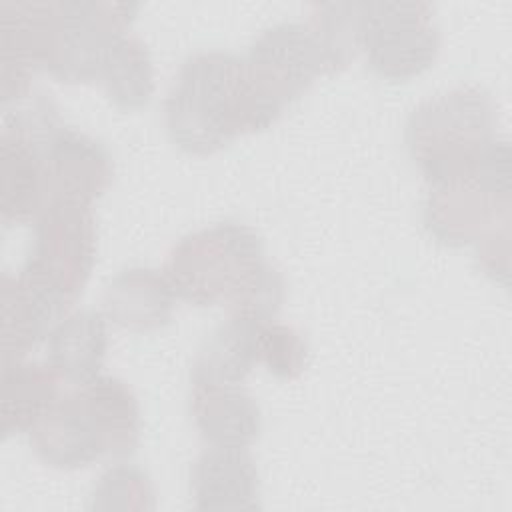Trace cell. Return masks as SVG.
Instances as JSON below:
<instances>
[{"label":"cell","instance_id":"1","mask_svg":"<svg viewBox=\"0 0 512 512\" xmlns=\"http://www.w3.org/2000/svg\"><path fill=\"white\" fill-rule=\"evenodd\" d=\"M136 10L132 2H4L2 64L44 68L68 84L98 80L108 46L128 30Z\"/></svg>","mask_w":512,"mask_h":512},{"label":"cell","instance_id":"2","mask_svg":"<svg viewBox=\"0 0 512 512\" xmlns=\"http://www.w3.org/2000/svg\"><path fill=\"white\" fill-rule=\"evenodd\" d=\"M164 122L180 150L204 156L276 120L252 90L242 56L204 50L182 62L164 100Z\"/></svg>","mask_w":512,"mask_h":512},{"label":"cell","instance_id":"3","mask_svg":"<svg viewBox=\"0 0 512 512\" xmlns=\"http://www.w3.org/2000/svg\"><path fill=\"white\" fill-rule=\"evenodd\" d=\"M496 108L490 94L466 84L428 98L406 122V146L430 186H440L474 170L496 140Z\"/></svg>","mask_w":512,"mask_h":512},{"label":"cell","instance_id":"4","mask_svg":"<svg viewBox=\"0 0 512 512\" xmlns=\"http://www.w3.org/2000/svg\"><path fill=\"white\" fill-rule=\"evenodd\" d=\"M266 262L256 230L218 222L186 234L168 252L164 274L176 296L196 306H230Z\"/></svg>","mask_w":512,"mask_h":512},{"label":"cell","instance_id":"5","mask_svg":"<svg viewBox=\"0 0 512 512\" xmlns=\"http://www.w3.org/2000/svg\"><path fill=\"white\" fill-rule=\"evenodd\" d=\"M428 232L444 244L480 242L494 228L510 224V152L494 140L472 172L430 186L424 204Z\"/></svg>","mask_w":512,"mask_h":512},{"label":"cell","instance_id":"6","mask_svg":"<svg viewBox=\"0 0 512 512\" xmlns=\"http://www.w3.org/2000/svg\"><path fill=\"white\" fill-rule=\"evenodd\" d=\"M96 258V224L90 206L50 202L34 220L32 250L18 272L68 310L82 294Z\"/></svg>","mask_w":512,"mask_h":512},{"label":"cell","instance_id":"7","mask_svg":"<svg viewBox=\"0 0 512 512\" xmlns=\"http://www.w3.org/2000/svg\"><path fill=\"white\" fill-rule=\"evenodd\" d=\"M428 2H364L362 52L386 80L418 76L438 56L440 32Z\"/></svg>","mask_w":512,"mask_h":512},{"label":"cell","instance_id":"8","mask_svg":"<svg viewBox=\"0 0 512 512\" xmlns=\"http://www.w3.org/2000/svg\"><path fill=\"white\" fill-rule=\"evenodd\" d=\"M244 68L252 90L274 118L316 76L326 74L320 48L304 22H278L262 30L244 56Z\"/></svg>","mask_w":512,"mask_h":512},{"label":"cell","instance_id":"9","mask_svg":"<svg viewBox=\"0 0 512 512\" xmlns=\"http://www.w3.org/2000/svg\"><path fill=\"white\" fill-rule=\"evenodd\" d=\"M28 434L38 458L52 468L76 470L112 458L104 424L82 386L60 394Z\"/></svg>","mask_w":512,"mask_h":512},{"label":"cell","instance_id":"10","mask_svg":"<svg viewBox=\"0 0 512 512\" xmlns=\"http://www.w3.org/2000/svg\"><path fill=\"white\" fill-rule=\"evenodd\" d=\"M40 150L46 206L50 202L90 206L112 180V158L104 146L62 120L44 132Z\"/></svg>","mask_w":512,"mask_h":512},{"label":"cell","instance_id":"11","mask_svg":"<svg viewBox=\"0 0 512 512\" xmlns=\"http://www.w3.org/2000/svg\"><path fill=\"white\" fill-rule=\"evenodd\" d=\"M190 496L198 510H254L260 476L246 448L210 446L190 468Z\"/></svg>","mask_w":512,"mask_h":512},{"label":"cell","instance_id":"12","mask_svg":"<svg viewBox=\"0 0 512 512\" xmlns=\"http://www.w3.org/2000/svg\"><path fill=\"white\" fill-rule=\"evenodd\" d=\"M176 292L166 274L154 268L132 266L118 272L102 296V314L132 332H148L172 320Z\"/></svg>","mask_w":512,"mask_h":512},{"label":"cell","instance_id":"13","mask_svg":"<svg viewBox=\"0 0 512 512\" xmlns=\"http://www.w3.org/2000/svg\"><path fill=\"white\" fill-rule=\"evenodd\" d=\"M68 308L34 286L26 278L2 276V366L22 360L30 348L48 338L58 320L66 316Z\"/></svg>","mask_w":512,"mask_h":512},{"label":"cell","instance_id":"14","mask_svg":"<svg viewBox=\"0 0 512 512\" xmlns=\"http://www.w3.org/2000/svg\"><path fill=\"white\" fill-rule=\"evenodd\" d=\"M190 412L210 446L248 448L262 430L260 406L240 384L192 382Z\"/></svg>","mask_w":512,"mask_h":512},{"label":"cell","instance_id":"15","mask_svg":"<svg viewBox=\"0 0 512 512\" xmlns=\"http://www.w3.org/2000/svg\"><path fill=\"white\" fill-rule=\"evenodd\" d=\"M106 350V316L96 310L66 314L48 334V364L76 386L100 374Z\"/></svg>","mask_w":512,"mask_h":512},{"label":"cell","instance_id":"16","mask_svg":"<svg viewBox=\"0 0 512 512\" xmlns=\"http://www.w3.org/2000/svg\"><path fill=\"white\" fill-rule=\"evenodd\" d=\"M264 322L230 316L216 326L196 352L190 382L240 384L258 364V336Z\"/></svg>","mask_w":512,"mask_h":512},{"label":"cell","instance_id":"17","mask_svg":"<svg viewBox=\"0 0 512 512\" xmlns=\"http://www.w3.org/2000/svg\"><path fill=\"white\" fill-rule=\"evenodd\" d=\"M58 374L50 364L12 362L2 366V434L30 432L54 404Z\"/></svg>","mask_w":512,"mask_h":512},{"label":"cell","instance_id":"18","mask_svg":"<svg viewBox=\"0 0 512 512\" xmlns=\"http://www.w3.org/2000/svg\"><path fill=\"white\" fill-rule=\"evenodd\" d=\"M98 82L120 110H138L154 92V68L148 46L132 32H124L108 46Z\"/></svg>","mask_w":512,"mask_h":512},{"label":"cell","instance_id":"19","mask_svg":"<svg viewBox=\"0 0 512 512\" xmlns=\"http://www.w3.org/2000/svg\"><path fill=\"white\" fill-rule=\"evenodd\" d=\"M364 2H318L306 22L324 60L326 74L344 70L362 50Z\"/></svg>","mask_w":512,"mask_h":512},{"label":"cell","instance_id":"20","mask_svg":"<svg viewBox=\"0 0 512 512\" xmlns=\"http://www.w3.org/2000/svg\"><path fill=\"white\" fill-rule=\"evenodd\" d=\"M306 356V340L296 328L274 320H268L260 326L258 360L268 368L270 374L282 380H292L302 374Z\"/></svg>","mask_w":512,"mask_h":512},{"label":"cell","instance_id":"21","mask_svg":"<svg viewBox=\"0 0 512 512\" xmlns=\"http://www.w3.org/2000/svg\"><path fill=\"white\" fill-rule=\"evenodd\" d=\"M92 508H154V490L150 478L136 466L118 464L110 468L92 492Z\"/></svg>","mask_w":512,"mask_h":512}]
</instances>
